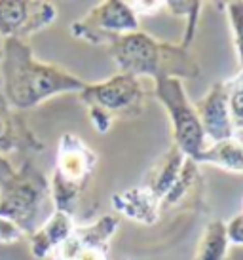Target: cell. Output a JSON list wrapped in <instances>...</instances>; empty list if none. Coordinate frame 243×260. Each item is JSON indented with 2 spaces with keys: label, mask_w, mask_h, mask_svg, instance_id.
I'll return each mask as SVG.
<instances>
[{
  "label": "cell",
  "mask_w": 243,
  "mask_h": 260,
  "mask_svg": "<svg viewBox=\"0 0 243 260\" xmlns=\"http://www.w3.org/2000/svg\"><path fill=\"white\" fill-rule=\"evenodd\" d=\"M57 19V8L44 0H0V38L27 40Z\"/></svg>",
  "instance_id": "9c48e42d"
},
{
  "label": "cell",
  "mask_w": 243,
  "mask_h": 260,
  "mask_svg": "<svg viewBox=\"0 0 243 260\" xmlns=\"http://www.w3.org/2000/svg\"><path fill=\"white\" fill-rule=\"evenodd\" d=\"M97 154L76 133H63L57 145L55 167L48 179L53 209L74 217L76 207L95 177Z\"/></svg>",
  "instance_id": "277c9868"
},
{
  "label": "cell",
  "mask_w": 243,
  "mask_h": 260,
  "mask_svg": "<svg viewBox=\"0 0 243 260\" xmlns=\"http://www.w3.org/2000/svg\"><path fill=\"white\" fill-rule=\"evenodd\" d=\"M222 6L226 8L228 25L232 30V42H234L237 63H239V71H243V0H232Z\"/></svg>",
  "instance_id": "d6986e66"
},
{
  "label": "cell",
  "mask_w": 243,
  "mask_h": 260,
  "mask_svg": "<svg viewBox=\"0 0 243 260\" xmlns=\"http://www.w3.org/2000/svg\"><path fill=\"white\" fill-rule=\"evenodd\" d=\"M0 93L14 110H29L63 93H80L86 82L67 69L38 61L27 40H2Z\"/></svg>",
  "instance_id": "6da1fadb"
},
{
  "label": "cell",
  "mask_w": 243,
  "mask_h": 260,
  "mask_svg": "<svg viewBox=\"0 0 243 260\" xmlns=\"http://www.w3.org/2000/svg\"><path fill=\"white\" fill-rule=\"evenodd\" d=\"M228 249L230 241L226 234V222L215 218L205 224L201 232L194 260H226Z\"/></svg>",
  "instance_id": "2e32d148"
},
{
  "label": "cell",
  "mask_w": 243,
  "mask_h": 260,
  "mask_svg": "<svg viewBox=\"0 0 243 260\" xmlns=\"http://www.w3.org/2000/svg\"><path fill=\"white\" fill-rule=\"evenodd\" d=\"M78 97L87 109L92 125L101 135L112 127L116 118L133 120L141 116L146 105L141 80L122 73L95 84H86Z\"/></svg>",
  "instance_id": "5b68a950"
},
{
  "label": "cell",
  "mask_w": 243,
  "mask_h": 260,
  "mask_svg": "<svg viewBox=\"0 0 243 260\" xmlns=\"http://www.w3.org/2000/svg\"><path fill=\"white\" fill-rule=\"evenodd\" d=\"M224 93H226V105H228L230 122L237 133H243V71L224 80Z\"/></svg>",
  "instance_id": "ac0fdd59"
},
{
  "label": "cell",
  "mask_w": 243,
  "mask_h": 260,
  "mask_svg": "<svg viewBox=\"0 0 243 260\" xmlns=\"http://www.w3.org/2000/svg\"><path fill=\"white\" fill-rule=\"evenodd\" d=\"M23 238H25V234L14 222L0 218V243H15Z\"/></svg>",
  "instance_id": "44dd1931"
},
{
  "label": "cell",
  "mask_w": 243,
  "mask_h": 260,
  "mask_svg": "<svg viewBox=\"0 0 243 260\" xmlns=\"http://www.w3.org/2000/svg\"><path fill=\"white\" fill-rule=\"evenodd\" d=\"M50 181L31 161L0 184V218L14 222L25 236L35 234L53 209Z\"/></svg>",
  "instance_id": "3957f363"
},
{
  "label": "cell",
  "mask_w": 243,
  "mask_h": 260,
  "mask_svg": "<svg viewBox=\"0 0 243 260\" xmlns=\"http://www.w3.org/2000/svg\"><path fill=\"white\" fill-rule=\"evenodd\" d=\"M112 209L116 213L124 215L126 218L133 220L137 224L152 226L160 220V202L156 196L143 184L131 186L128 190H122L118 194L112 196Z\"/></svg>",
  "instance_id": "7c38bea8"
},
{
  "label": "cell",
  "mask_w": 243,
  "mask_h": 260,
  "mask_svg": "<svg viewBox=\"0 0 243 260\" xmlns=\"http://www.w3.org/2000/svg\"><path fill=\"white\" fill-rule=\"evenodd\" d=\"M15 171H17V169L10 164V159H8L6 154L0 152V184H4L6 181H10L15 175Z\"/></svg>",
  "instance_id": "7402d4cb"
},
{
  "label": "cell",
  "mask_w": 243,
  "mask_h": 260,
  "mask_svg": "<svg viewBox=\"0 0 243 260\" xmlns=\"http://www.w3.org/2000/svg\"><path fill=\"white\" fill-rule=\"evenodd\" d=\"M196 164H209L228 173L243 175V139L236 135L219 143H209Z\"/></svg>",
  "instance_id": "9a60e30c"
},
{
  "label": "cell",
  "mask_w": 243,
  "mask_h": 260,
  "mask_svg": "<svg viewBox=\"0 0 243 260\" xmlns=\"http://www.w3.org/2000/svg\"><path fill=\"white\" fill-rule=\"evenodd\" d=\"M74 226H76V220L72 215L53 209V213L44 220L42 226L29 236L31 254L36 260L51 258L55 251L65 243V239L71 236Z\"/></svg>",
  "instance_id": "4fadbf2b"
},
{
  "label": "cell",
  "mask_w": 243,
  "mask_h": 260,
  "mask_svg": "<svg viewBox=\"0 0 243 260\" xmlns=\"http://www.w3.org/2000/svg\"><path fill=\"white\" fill-rule=\"evenodd\" d=\"M194 109L209 143H219L224 139L236 137V131L230 122L224 82H213L200 101L194 103Z\"/></svg>",
  "instance_id": "30bf717a"
},
{
  "label": "cell",
  "mask_w": 243,
  "mask_h": 260,
  "mask_svg": "<svg viewBox=\"0 0 243 260\" xmlns=\"http://www.w3.org/2000/svg\"><path fill=\"white\" fill-rule=\"evenodd\" d=\"M0 57H2V50H0Z\"/></svg>",
  "instance_id": "603a6c76"
},
{
  "label": "cell",
  "mask_w": 243,
  "mask_h": 260,
  "mask_svg": "<svg viewBox=\"0 0 243 260\" xmlns=\"http://www.w3.org/2000/svg\"><path fill=\"white\" fill-rule=\"evenodd\" d=\"M154 99L165 109L171 120L173 146H177L186 158L198 161L201 152L209 146V141L201 129L200 118L194 103L186 93L183 80L158 78L154 80Z\"/></svg>",
  "instance_id": "8992f818"
},
{
  "label": "cell",
  "mask_w": 243,
  "mask_h": 260,
  "mask_svg": "<svg viewBox=\"0 0 243 260\" xmlns=\"http://www.w3.org/2000/svg\"><path fill=\"white\" fill-rule=\"evenodd\" d=\"M141 21L126 0H103L93 6L82 19L71 25V35L93 46H103L141 30Z\"/></svg>",
  "instance_id": "52a82bcc"
},
{
  "label": "cell",
  "mask_w": 243,
  "mask_h": 260,
  "mask_svg": "<svg viewBox=\"0 0 243 260\" xmlns=\"http://www.w3.org/2000/svg\"><path fill=\"white\" fill-rule=\"evenodd\" d=\"M120 228L114 215H103L95 222L76 224L51 260H108L110 239Z\"/></svg>",
  "instance_id": "ba28073f"
},
{
  "label": "cell",
  "mask_w": 243,
  "mask_h": 260,
  "mask_svg": "<svg viewBox=\"0 0 243 260\" xmlns=\"http://www.w3.org/2000/svg\"><path fill=\"white\" fill-rule=\"evenodd\" d=\"M164 8L171 15H175V17L186 19V30H185L183 44L192 46V40H194V37H196V30H198V23H200L203 2H192V0L180 2V0H171V2H165Z\"/></svg>",
  "instance_id": "e0dca14e"
},
{
  "label": "cell",
  "mask_w": 243,
  "mask_h": 260,
  "mask_svg": "<svg viewBox=\"0 0 243 260\" xmlns=\"http://www.w3.org/2000/svg\"><path fill=\"white\" fill-rule=\"evenodd\" d=\"M190 158H186L185 154L177 148V146H173L162 154L160 158L154 161V166L150 167V171L146 173L143 181V186H146L150 190L152 194L156 196V200L160 202H164L167 194L173 190V186L177 184L179 181V177L183 175V169H185L186 161ZM162 213V211H160Z\"/></svg>",
  "instance_id": "5bb4252c"
},
{
  "label": "cell",
  "mask_w": 243,
  "mask_h": 260,
  "mask_svg": "<svg viewBox=\"0 0 243 260\" xmlns=\"http://www.w3.org/2000/svg\"><path fill=\"white\" fill-rule=\"evenodd\" d=\"M108 53L114 61L118 73L158 78L194 80L201 73L198 59L192 55L190 46L171 44L154 38L148 32L135 30L108 46Z\"/></svg>",
  "instance_id": "7a4b0ae2"
},
{
  "label": "cell",
  "mask_w": 243,
  "mask_h": 260,
  "mask_svg": "<svg viewBox=\"0 0 243 260\" xmlns=\"http://www.w3.org/2000/svg\"><path fill=\"white\" fill-rule=\"evenodd\" d=\"M128 4L133 10V14L137 17H141V15H154L160 10H164L165 0H137V2L133 0V2H128Z\"/></svg>",
  "instance_id": "ffe728a7"
},
{
  "label": "cell",
  "mask_w": 243,
  "mask_h": 260,
  "mask_svg": "<svg viewBox=\"0 0 243 260\" xmlns=\"http://www.w3.org/2000/svg\"><path fill=\"white\" fill-rule=\"evenodd\" d=\"M15 150L42 152L44 143L0 93V152L8 156Z\"/></svg>",
  "instance_id": "8fae6325"
}]
</instances>
